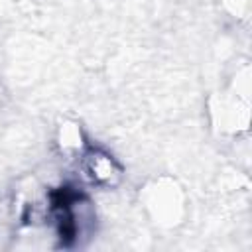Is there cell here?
<instances>
[{
  "mask_svg": "<svg viewBox=\"0 0 252 252\" xmlns=\"http://www.w3.org/2000/svg\"><path fill=\"white\" fill-rule=\"evenodd\" d=\"M89 169H91V175H93L94 181L106 183V185H110L114 181L112 177H118L120 175V171L114 167V161L108 156L96 154V152L89 158Z\"/></svg>",
  "mask_w": 252,
  "mask_h": 252,
  "instance_id": "1",
  "label": "cell"
}]
</instances>
